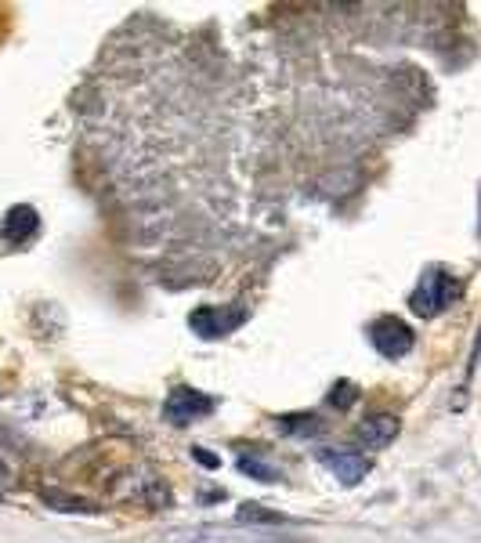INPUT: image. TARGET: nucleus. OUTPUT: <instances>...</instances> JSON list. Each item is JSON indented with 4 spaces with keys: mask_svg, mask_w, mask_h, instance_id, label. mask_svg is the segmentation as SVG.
Instances as JSON below:
<instances>
[{
    "mask_svg": "<svg viewBox=\"0 0 481 543\" xmlns=\"http://www.w3.org/2000/svg\"><path fill=\"white\" fill-rule=\"evenodd\" d=\"M369 341L384 359H402V355L413 352V330H409L406 319H395V315H380L377 323L369 326Z\"/></svg>",
    "mask_w": 481,
    "mask_h": 543,
    "instance_id": "7ed1b4c3",
    "label": "nucleus"
},
{
    "mask_svg": "<svg viewBox=\"0 0 481 543\" xmlns=\"http://www.w3.org/2000/svg\"><path fill=\"white\" fill-rule=\"evenodd\" d=\"M456 297H460V283H456L449 272H442V268H427L420 286L409 294V308H413V315H420V319H434L438 312L456 305Z\"/></svg>",
    "mask_w": 481,
    "mask_h": 543,
    "instance_id": "f257e3e1",
    "label": "nucleus"
},
{
    "mask_svg": "<svg viewBox=\"0 0 481 543\" xmlns=\"http://www.w3.org/2000/svg\"><path fill=\"white\" fill-rule=\"evenodd\" d=\"M239 522H250V525H283L286 515H279V511H268V507L261 504H243L236 511Z\"/></svg>",
    "mask_w": 481,
    "mask_h": 543,
    "instance_id": "1a4fd4ad",
    "label": "nucleus"
},
{
    "mask_svg": "<svg viewBox=\"0 0 481 543\" xmlns=\"http://www.w3.org/2000/svg\"><path fill=\"white\" fill-rule=\"evenodd\" d=\"M37 229H40L37 210L22 203V207L8 210V218H4V225H0V239H4V243H26Z\"/></svg>",
    "mask_w": 481,
    "mask_h": 543,
    "instance_id": "0eeeda50",
    "label": "nucleus"
},
{
    "mask_svg": "<svg viewBox=\"0 0 481 543\" xmlns=\"http://www.w3.org/2000/svg\"><path fill=\"white\" fill-rule=\"evenodd\" d=\"M239 471H243V475H250V478H257V482H279V467H272L268 464V460H261L257 457V453H250V457H239Z\"/></svg>",
    "mask_w": 481,
    "mask_h": 543,
    "instance_id": "6e6552de",
    "label": "nucleus"
},
{
    "mask_svg": "<svg viewBox=\"0 0 481 543\" xmlns=\"http://www.w3.org/2000/svg\"><path fill=\"white\" fill-rule=\"evenodd\" d=\"M355 399H359V388H355L351 381H340L337 388L330 391V406H337V410H348Z\"/></svg>",
    "mask_w": 481,
    "mask_h": 543,
    "instance_id": "f8f14e48",
    "label": "nucleus"
},
{
    "mask_svg": "<svg viewBox=\"0 0 481 543\" xmlns=\"http://www.w3.org/2000/svg\"><path fill=\"white\" fill-rule=\"evenodd\" d=\"M246 319V308H214L203 305L189 315V326L196 330L203 341H217V337H228L232 330H239Z\"/></svg>",
    "mask_w": 481,
    "mask_h": 543,
    "instance_id": "20e7f679",
    "label": "nucleus"
},
{
    "mask_svg": "<svg viewBox=\"0 0 481 543\" xmlns=\"http://www.w3.org/2000/svg\"><path fill=\"white\" fill-rule=\"evenodd\" d=\"M398 431H402V420H398L395 413H373V417H366L359 424V439L366 442V446L384 449L398 439Z\"/></svg>",
    "mask_w": 481,
    "mask_h": 543,
    "instance_id": "423d86ee",
    "label": "nucleus"
},
{
    "mask_svg": "<svg viewBox=\"0 0 481 543\" xmlns=\"http://www.w3.org/2000/svg\"><path fill=\"white\" fill-rule=\"evenodd\" d=\"M315 460H319V464L337 478L340 486H348V489L359 486L362 478L369 475V460L359 457V453H351V449H319Z\"/></svg>",
    "mask_w": 481,
    "mask_h": 543,
    "instance_id": "39448f33",
    "label": "nucleus"
},
{
    "mask_svg": "<svg viewBox=\"0 0 481 543\" xmlns=\"http://www.w3.org/2000/svg\"><path fill=\"white\" fill-rule=\"evenodd\" d=\"M478 359H481V337H478Z\"/></svg>",
    "mask_w": 481,
    "mask_h": 543,
    "instance_id": "4468645a",
    "label": "nucleus"
},
{
    "mask_svg": "<svg viewBox=\"0 0 481 543\" xmlns=\"http://www.w3.org/2000/svg\"><path fill=\"white\" fill-rule=\"evenodd\" d=\"M283 431H290V435H319L322 431V420H315L312 413H293V417H283L275 420Z\"/></svg>",
    "mask_w": 481,
    "mask_h": 543,
    "instance_id": "9d476101",
    "label": "nucleus"
},
{
    "mask_svg": "<svg viewBox=\"0 0 481 543\" xmlns=\"http://www.w3.org/2000/svg\"><path fill=\"white\" fill-rule=\"evenodd\" d=\"M192 457H196L203 467H210V471H214V467H221V460H217L214 453H207V449H192Z\"/></svg>",
    "mask_w": 481,
    "mask_h": 543,
    "instance_id": "ddd939ff",
    "label": "nucleus"
},
{
    "mask_svg": "<svg viewBox=\"0 0 481 543\" xmlns=\"http://www.w3.org/2000/svg\"><path fill=\"white\" fill-rule=\"evenodd\" d=\"M207 413H214V399L203 395V391L189 388V384L170 388L167 402H163V417H167V424H174V428H185L192 420H203Z\"/></svg>",
    "mask_w": 481,
    "mask_h": 543,
    "instance_id": "f03ea898",
    "label": "nucleus"
},
{
    "mask_svg": "<svg viewBox=\"0 0 481 543\" xmlns=\"http://www.w3.org/2000/svg\"><path fill=\"white\" fill-rule=\"evenodd\" d=\"M44 500H48V504L55 507V511H87V515H91V511H98V507H91L87 500H73V496L44 493Z\"/></svg>",
    "mask_w": 481,
    "mask_h": 543,
    "instance_id": "9b49d317",
    "label": "nucleus"
}]
</instances>
